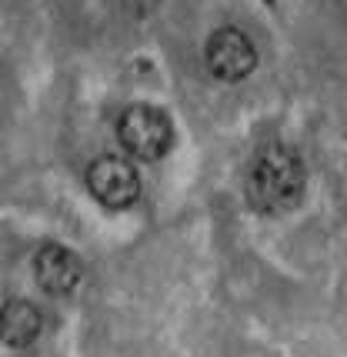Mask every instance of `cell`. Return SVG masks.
Instances as JSON below:
<instances>
[{
    "label": "cell",
    "mask_w": 347,
    "mask_h": 357,
    "mask_svg": "<svg viewBox=\"0 0 347 357\" xmlns=\"http://www.w3.org/2000/svg\"><path fill=\"white\" fill-rule=\"evenodd\" d=\"M304 187H307V171L298 151L287 144H268L251 160L244 197L254 214L281 218L304 201Z\"/></svg>",
    "instance_id": "1"
},
{
    "label": "cell",
    "mask_w": 347,
    "mask_h": 357,
    "mask_svg": "<svg viewBox=\"0 0 347 357\" xmlns=\"http://www.w3.org/2000/svg\"><path fill=\"white\" fill-rule=\"evenodd\" d=\"M117 137L127 157L151 164L174 147V124L154 104H130L117 121Z\"/></svg>",
    "instance_id": "2"
},
{
    "label": "cell",
    "mask_w": 347,
    "mask_h": 357,
    "mask_svg": "<svg viewBox=\"0 0 347 357\" xmlns=\"http://www.w3.org/2000/svg\"><path fill=\"white\" fill-rule=\"evenodd\" d=\"M87 190L100 207L107 211H127L141 197V174L121 154H100L87 167Z\"/></svg>",
    "instance_id": "3"
},
{
    "label": "cell",
    "mask_w": 347,
    "mask_h": 357,
    "mask_svg": "<svg viewBox=\"0 0 347 357\" xmlns=\"http://www.w3.org/2000/svg\"><path fill=\"white\" fill-rule=\"evenodd\" d=\"M207 70L221 84H240L244 77H251L257 67V47L244 31L237 27H221L210 33V40L204 47Z\"/></svg>",
    "instance_id": "4"
},
{
    "label": "cell",
    "mask_w": 347,
    "mask_h": 357,
    "mask_svg": "<svg viewBox=\"0 0 347 357\" xmlns=\"http://www.w3.org/2000/svg\"><path fill=\"white\" fill-rule=\"evenodd\" d=\"M33 278L54 297L74 294L84 280V261L63 244H44L33 254Z\"/></svg>",
    "instance_id": "5"
},
{
    "label": "cell",
    "mask_w": 347,
    "mask_h": 357,
    "mask_svg": "<svg viewBox=\"0 0 347 357\" xmlns=\"http://www.w3.org/2000/svg\"><path fill=\"white\" fill-rule=\"evenodd\" d=\"M44 334V314L37 304L14 297L0 307V344L3 347H31Z\"/></svg>",
    "instance_id": "6"
}]
</instances>
